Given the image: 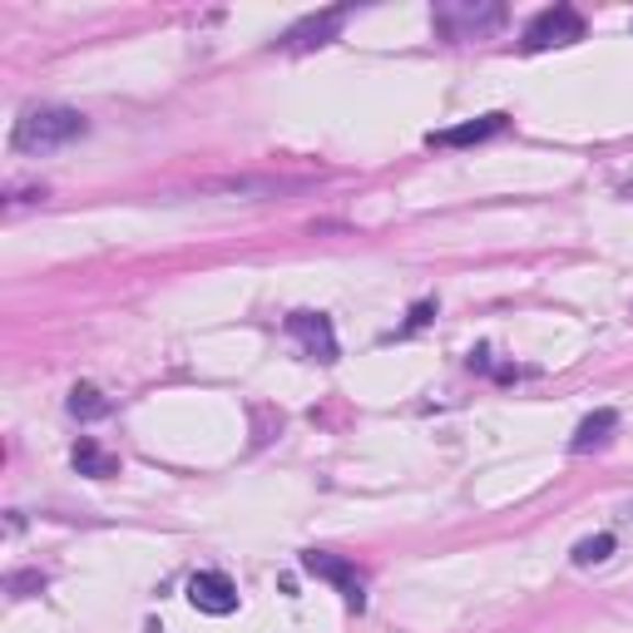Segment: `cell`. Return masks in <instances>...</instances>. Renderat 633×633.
Instances as JSON below:
<instances>
[{
	"mask_svg": "<svg viewBox=\"0 0 633 633\" xmlns=\"http://www.w3.org/2000/svg\"><path fill=\"white\" fill-rule=\"evenodd\" d=\"M609 431H619V411H609V406H603V411H593V415H584L579 421V431H574V441H569V451H593V445H603L609 441Z\"/></svg>",
	"mask_w": 633,
	"mask_h": 633,
	"instance_id": "cell-9",
	"label": "cell"
},
{
	"mask_svg": "<svg viewBox=\"0 0 633 633\" xmlns=\"http://www.w3.org/2000/svg\"><path fill=\"white\" fill-rule=\"evenodd\" d=\"M109 411H114V401L99 386H75L69 391V415H79V421H104Z\"/></svg>",
	"mask_w": 633,
	"mask_h": 633,
	"instance_id": "cell-10",
	"label": "cell"
},
{
	"mask_svg": "<svg viewBox=\"0 0 633 633\" xmlns=\"http://www.w3.org/2000/svg\"><path fill=\"white\" fill-rule=\"evenodd\" d=\"M441 20H465L470 30H485V25H500V5H485V10H441Z\"/></svg>",
	"mask_w": 633,
	"mask_h": 633,
	"instance_id": "cell-13",
	"label": "cell"
},
{
	"mask_svg": "<svg viewBox=\"0 0 633 633\" xmlns=\"http://www.w3.org/2000/svg\"><path fill=\"white\" fill-rule=\"evenodd\" d=\"M346 15H352V10L336 5V10H322V15L297 20V25L282 35V49H312V45H326V40H332L336 30L346 25Z\"/></svg>",
	"mask_w": 633,
	"mask_h": 633,
	"instance_id": "cell-6",
	"label": "cell"
},
{
	"mask_svg": "<svg viewBox=\"0 0 633 633\" xmlns=\"http://www.w3.org/2000/svg\"><path fill=\"white\" fill-rule=\"evenodd\" d=\"M504 134V114H485V119H470V124L460 129H441V134H431L435 148H465V144H485V138Z\"/></svg>",
	"mask_w": 633,
	"mask_h": 633,
	"instance_id": "cell-8",
	"label": "cell"
},
{
	"mask_svg": "<svg viewBox=\"0 0 633 633\" xmlns=\"http://www.w3.org/2000/svg\"><path fill=\"white\" fill-rule=\"evenodd\" d=\"M431 312H435V302H415V307H411V322H406V332L425 326V322H431Z\"/></svg>",
	"mask_w": 633,
	"mask_h": 633,
	"instance_id": "cell-15",
	"label": "cell"
},
{
	"mask_svg": "<svg viewBox=\"0 0 633 633\" xmlns=\"http://www.w3.org/2000/svg\"><path fill=\"white\" fill-rule=\"evenodd\" d=\"M40 589H45V574H40V569H20V574H10V579H5L10 599H30V593H40Z\"/></svg>",
	"mask_w": 633,
	"mask_h": 633,
	"instance_id": "cell-14",
	"label": "cell"
},
{
	"mask_svg": "<svg viewBox=\"0 0 633 633\" xmlns=\"http://www.w3.org/2000/svg\"><path fill=\"white\" fill-rule=\"evenodd\" d=\"M312 178H277V174H227V178H203V193H227V198H292L307 193Z\"/></svg>",
	"mask_w": 633,
	"mask_h": 633,
	"instance_id": "cell-3",
	"label": "cell"
},
{
	"mask_svg": "<svg viewBox=\"0 0 633 633\" xmlns=\"http://www.w3.org/2000/svg\"><path fill=\"white\" fill-rule=\"evenodd\" d=\"M89 129V119L79 109H65V104H40V109H25L10 129V148L15 154H49V148H65L75 144L79 134Z\"/></svg>",
	"mask_w": 633,
	"mask_h": 633,
	"instance_id": "cell-1",
	"label": "cell"
},
{
	"mask_svg": "<svg viewBox=\"0 0 633 633\" xmlns=\"http://www.w3.org/2000/svg\"><path fill=\"white\" fill-rule=\"evenodd\" d=\"M188 603H193L198 613H213V619H223V613L237 609V584L227 579V574L218 569H203L188 579Z\"/></svg>",
	"mask_w": 633,
	"mask_h": 633,
	"instance_id": "cell-5",
	"label": "cell"
},
{
	"mask_svg": "<svg viewBox=\"0 0 633 633\" xmlns=\"http://www.w3.org/2000/svg\"><path fill=\"white\" fill-rule=\"evenodd\" d=\"M75 470L79 475H95V480H109V475H119V460L99 451L95 441H79L75 445Z\"/></svg>",
	"mask_w": 633,
	"mask_h": 633,
	"instance_id": "cell-11",
	"label": "cell"
},
{
	"mask_svg": "<svg viewBox=\"0 0 633 633\" xmlns=\"http://www.w3.org/2000/svg\"><path fill=\"white\" fill-rule=\"evenodd\" d=\"M302 569L312 574V579L332 584V589L346 599V609H366V574L356 569L352 559H342V554H326V549H307L302 554Z\"/></svg>",
	"mask_w": 633,
	"mask_h": 633,
	"instance_id": "cell-2",
	"label": "cell"
},
{
	"mask_svg": "<svg viewBox=\"0 0 633 633\" xmlns=\"http://www.w3.org/2000/svg\"><path fill=\"white\" fill-rule=\"evenodd\" d=\"M613 534H589V540H579L574 544V564H579V569H589V564H603L613 554Z\"/></svg>",
	"mask_w": 633,
	"mask_h": 633,
	"instance_id": "cell-12",
	"label": "cell"
},
{
	"mask_svg": "<svg viewBox=\"0 0 633 633\" xmlns=\"http://www.w3.org/2000/svg\"><path fill=\"white\" fill-rule=\"evenodd\" d=\"M584 40V15L574 5H549L524 25V45L530 49H549V45H574Z\"/></svg>",
	"mask_w": 633,
	"mask_h": 633,
	"instance_id": "cell-4",
	"label": "cell"
},
{
	"mask_svg": "<svg viewBox=\"0 0 633 633\" xmlns=\"http://www.w3.org/2000/svg\"><path fill=\"white\" fill-rule=\"evenodd\" d=\"M287 332L316 356V362H336V336H332V322L322 312H292L287 316Z\"/></svg>",
	"mask_w": 633,
	"mask_h": 633,
	"instance_id": "cell-7",
	"label": "cell"
}]
</instances>
